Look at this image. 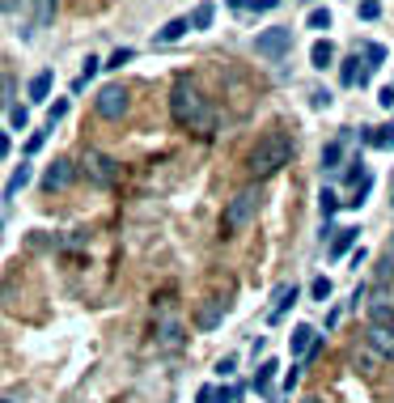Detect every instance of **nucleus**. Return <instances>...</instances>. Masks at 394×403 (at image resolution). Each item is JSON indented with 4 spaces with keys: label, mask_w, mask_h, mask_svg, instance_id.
I'll return each instance as SVG.
<instances>
[{
    "label": "nucleus",
    "mask_w": 394,
    "mask_h": 403,
    "mask_svg": "<svg viewBox=\"0 0 394 403\" xmlns=\"http://www.w3.org/2000/svg\"><path fill=\"white\" fill-rule=\"evenodd\" d=\"M93 107H98V115H102V119H119V115L128 111V93H123L119 85H110V89H102V93H98V102H93Z\"/></svg>",
    "instance_id": "7"
},
{
    "label": "nucleus",
    "mask_w": 394,
    "mask_h": 403,
    "mask_svg": "<svg viewBox=\"0 0 394 403\" xmlns=\"http://www.w3.org/2000/svg\"><path fill=\"white\" fill-rule=\"evenodd\" d=\"M340 204H344V199L335 195V191H322V195H318V208H322V217H326V221H331L335 213H340Z\"/></svg>",
    "instance_id": "21"
},
{
    "label": "nucleus",
    "mask_w": 394,
    "mask_h": 403,
    "mask_svg": "<svg viewBox=\"0 0 394 403\" xmlns=\"http://www.w3.org/2000/svg\"><path fill=\"white\" fill-rule=\"evenodd\" d=\"M128 60H132V52H128V47H119V52H115V56H110V60H106V68H123Z\"/></svg>",
    "instance_id": "30"
},
{
    "label": "nucleus",
    "mask_w": 394,
    "mask_h": 403,
    "mask_svg": "<svg viewBox=\"0 0 394 403\" xmlns=\"http://www.w3.org/2000/svg\"><path fill=\"white\" fill-rule=\"evenodd\" d=\"M0 403H9V399H0Z\"/></svg>",
    "instance_id": "44"
},
{
    "label": "nucleus",
    "mask_w": 394,
    "mask_h": 403,
    "mask_svg": "<svg viewBox=\"0 0 394 403\" xmlns=\"http://www.w3.org/2000/svg\"><path fill=\"white\" fill-rule=\"evenodd\" d=\"M43 144H47V132H34V136H30V144H26V153H38Z\"/></svg>",
    "instance_id": "34"
},
{
    "label": "nucleus",
    "mask_w": 394,
    "mask_h": 403,
    "mask_svg": "<svg viewBox=\"0 0 394 403\" xmlns=\"http://www.w3.org/2000/svg\"><path fill=\"white\" fill-rule=\"evenodd\" d=\"M390 264H394V242H390Z\"/></svg>",
    "instance_id": "41"
},
{
    "label": "nucleus",
    "mask_w": 394,
    "mask_h": 403,
    "mask_svg": "<svg viewBox=\"0 0 394 403\" xmlns=\"http://www.w3.org/2000/svg\"><path fill=\"white\" fill-rule=\"evenodd\" d=\"M361 229H335V242H331V255H344V250H352Z\"/></svg>",
    "instance_id": "19"
},
{
    "label": "nucleus",
    "mask_w": 394,
    "mask_h": 403,
    "mask_svg": "<svg viewBox=\"0 0 394 403\" xmlns=\"http://www.w3.org/2000/svg\"><path fill=\"white\" fill-rule=\"evenodd\" d=\"M212 17H216V5H212V0H204V5H195V13L187 17V26H191V30H208Z\"/></svg>",
    "instance_id": "14"
},
{
    "label": "nucleus",
    "mask_w": 394,
    "mask_h": 403,
    "mask_svg": "<svg viewBox=\"0 0 394 403\" xmlns=\"http://www.w3.org/2000/svg\"><path fill=\"white\" fill-rule=\"evenodd\" d=\"M369 344L381 352V357H394V331L390 327H369Z\"/></svg>",
    "instance_id": "12"
},
{
    "label": "nucleus",
    "mask_w": 394,
    "mask_h": 403,
    "mask_svg": "<svg viewBox=\"0 0 394 403\" xmlns=\"http://www.w3.org/2000/svg\"><path fill=\"white\" fill-rule=\"evenodd\" d=\"M220 306H225V301H208V306L199 310V319H195V323H199L204 331H212V327L220 323Z\"/></svg>",
    "instance_id": "18"
},
{
    "label": "nucleus",
    "mask_w": 394,
    "mask_h": 403,
    "mask_svg": "<svg viewBox=\"0 0 394 403\" xmlns=\"http://www.w3.org/2000/svg\"><path fill=\"white\" fill-rule=\"evenodd\" d=\"M246 5H250V9H275L280 0H246Z\"/></svg>",
    "instance_id": "37"
},
{
    "label": "nucleus",
    "mask_w": 394,
    "mask_h": 403,
    "mask_svg": "<svg viewBox=\"0 0 394 403\" xmlns=\"http://www.w3.org/2000/svg\"><path fill=\"white\" fill-rule=\"evenodd\" d=\"M310 297H314V301H326V297H331V280H326V276H318V280L310 284Z\"/></svg>",
    "instance_id": "27"
},
{
    "label": "nucleus",
    "mask_w": 394,
    "mask_h": 403,
    "mask_svg": "<svg viewBox=\"0 0 394 403\" xmlns=\"http://www.w3.org/2000/svg\"><path fill=\"white\" fill-rule=\"evenodd\" d=\"M259 204H263V195H259V187H242V191H238V195L229 199V208H225V221H220L225 238H229V234H238V229H246V225L255 221Z\"/></svg>",
    "instance_id": "3"
},
{
    "label": "nucleus",
    "mask_w": 394,
    "mask_h": 403,
    "mask_svg": "<svg viewBox=\"0 0 394 403\" xmlns=\"http://www.w3.org/2000/svg\"><path fill=\"white\" fill-rule=\"evenodd\" d=\"M85 174H89L98 187H110V183H115V162H110L106 153H89V158H85Z\"/></svg>",
    "instance_id": "8"
},
{
    "label": "nucleus",
    "mask_w": 394,
    "mask_h": 403,
    "mask_svg": "<svg viewBox=\"0 0 394 403\" xmlns=\"http://www.w3.org/2000/svg\"><path fill=\"white\" fill-rule=\"evenodd\" d=\"M293 301H297V289H293V284H280V289H275V306H271L267 323H280V319L289 314V306H293Z\"/></svg>",
    "instance_id": "10"
},
{
    "label": "nucleus",
    "mask_w": 394,
    "mask_h": 403,
    "mask_svg": "<svg viewBox=\"0 0 394 403\" xmlns=\"http://www.w3.org/2000/svg\"><path fill=\"white\" fill-rule=\"evenodd\" d=\"M13 89H17L13 77H0V111H9V107H13Z\"/></svg>",
    "instance_id": "25"
},
{
    "label": "nucleus",
    "mask_w": 394,
    "mask_h": 403,
    "mask_svg": "<svg viewBox=\"0 0 394 403\" xmlns=\"http://www.w3.org/2000/svg\"><path fill=\"white\" fill-rule=\"evenodd\" d=\"M5 158H9V136L0 132V162H5Z\"/></svg>",
    "instance_id": "38"
},
{
    "label": "nucleus",
    "mask_w": 394,
    "mask_h": 403,
    "mask_svg": "<svg viewBox=\"0 0 394 403\" xmlns=\"http://www.w3.org/2000/svg\"><path fill=\"white\" fill-rule=\"evenodd\" d=\"M340 158H344V149H340V140H331V144L322 149V170H331V166H340Z\"/></svg>",
    "instance_id": "24"
},
{
    "label": "nucleus",
    "mask_w": 394,
    "mask_h": 403,
    "mask_svg": "<svg viewBox=\"0 0 394 403\" xmlns=\"http://www.w3.org/2000/svg\"><path fill=\"white\" fill-rule=\"evenodd\" d=\"M9 123H13V128H26V123H30V111H26V107H9Z\"/></svg>",
    "instance_id": "29"
},
{
    "label": "nucleus",
    "mask_w": 394,
    "mask_h": 403,
    "mask_svg": "<svg viewBox=\"0 0 394 403\" xmlns=\"http://www.w3.org/2000/svg\"><path fill=\"white\" fill-rule=\"evenodd\" d=\"M187 30H191V26H187V17H174V22H165V26L157 30V43H179Z\"/></svg>",
    "instance_id": "15"
},
{
    "label": "nucleus",
    "mask_w": 394,
    "mask_h": 403,
    "mask_svg": "<svg viewBox=\"0 0 394 403\" xmlns=\"http://www.w3.org/2000/svg\"><path fill=\"white\" fill-rule=\"evenodd\" d=\"M26 183H30V166H17V170L9 174V183H5V199H13V195L26 187Z\"/></svg>",
    "instance_id": "16"
},
{
    "label": "nucleus",
    "mask_w": 394,
    "mask_h": 403,
    "mask_svg": "<svg viewBox=\"0 0 394 403\" xmlns=\"http://www.w3.org/2000/svg\"><path fill=\"white\" fill-rule=\"evenodd\" d=\"M64 115H68V98H60V102H55V107L47 111V128H55V123H60Z\"/></svg>",
    "instance_id": "26"
},
{
    "label": "nucleus",
    "mask_w": 394,
    "mask_h": 403,
    "mask_svg": "<svg viewBox=\"0 0 394 403\" xmlns=\"http://www.w3.org/2000/svg\"><path fill=\"white\" fill-rule=\"evenodd\" d=\"M310 60H314V68H331V64H335V47H331V38H318V43L310 47Z\"/></svg>",
    "instance_id": "13"
},
{
    "label": "nucleus",
    "mask_w": 394,
    "mask_h": 403,
    "mask_svg": "<svg viewBox=\"0 0 394 403\" xmlns=\"http://www.w3.org/2000/svg\"><path fill=\"white\" fill-rule=\"evenodd\" d=\"M275 370H280L275 361H263V365H259V374H255V386H259V390H267V386H271V378H275Z\"/></svg>",
    "instance_id": "23"
},
{
    "label": "nucleus",
    "mask_w": 394,
    "mask_h": 403,
    "mask_svg": "<svg viewBox=\"0 0 394 403\" xmlns=\"http://www.w3.org/2000/svg\"><path fill=\"white\" fill-rule=\"evenodd\" d=\"M199 403H212V386H204V390H199Z\"/></svg>",
    "instance_id": "39"
},
{
    "label": "nucleus",
    "mask_w": 394,
    "mask_h": 403,
    "mask_svg": "<svg viewBox=\"0 0 394 403\" xmlns=\"http://www.w3.org/2000/svg\"><path fill=\"white\" fill-rule=\"evenodd\" d=\"M310 30H331V13H326V9H314V13H310Z\"/></svg>",
    "instance_id": "28"
},
{
    "label": "nucleus",
    "mask_w": 394,
    "mask_h": 403,
    "mask_svg": "<svg viewBox=\"0 0 394 403\" xmlns=\"http://www.w3.org/2000/svg\"><path fill=\"white\" fill-rule=\"evenodd\" d=\"M157 344L165 348V352H174L179 344H183V323H179V314H174V306L165 301L161 306V323H157Z\"/></svg>",
    "instance_id": "5"
},
{
    "label": "nucleus",
    "mask_w": 394,
    "mask_h": 403,
    "mask_svg": "<svg viewBox=\"0 0 394 403\" xmlns=\"http://www.w3.org/2000/svg\"><path fill=\"white\" fill-rule=\"evenodd\" d=\"M377 13H381V5H377V0H365V5H361V17H365V22H373Z\"/></svg>",
    "instance_id": "32"
},
{
    "label": "nucleus",
    "mask_w": 394,
    "mask_h": 403,
    "mask_svg": "<svg viewBox=\"0 0 394 403\" xmlns=\"http://www.w3.org/2000/svg\"><path fill=\"white\" fill-rule=\"evenodd\" d=\"M289 158H293V140H289L285 132H271V136L259 140V149L250 153V170H255L259 178H267V174H275V170H285Z\"/></svg>",
    "instance_id": "2"
},
{
    "label": "nucleus",
    "mask_w": 394,
    "mask_h": 403,
    "mask_svg": "<svg viewBox=\"0 0 394 403\" xmlns=\"http://www.w3.org/2000/svg\"><path fill=\"white\" fill-rule=\"evenodd\" d=\"M365 140H369L373 149H394V123H386V128H373Z\"/></svg>",
    "instance_id": "17"
},
{
    "label": "nucleus",
    "mask_w": 394,
    "mask_h": 403,
    "mask_svg": "<svg viewBox=\"0 0 394 403\" xmlns=\"http://www.w3.org/2000/svg\"><path fill=\"white\" fill-rule=\"evenodd\" d=\"M234 370H238V361H234V357H225V361H216V374H220V378H229Z\"/></svg>",
    "instance_id": "33"
},
{
    "label": "nucleus",
    "mask_w": 394,
    "mask_h": 403,
    "mask_svg": "<svg viewBox=\"0 0 394 403\" xmlns=\"http://www.w3.org/2000/svg\"><path fill=\"white\" fill-rule=\"evenodd\" d=\"M47 93H51V73H38L30 81V98H34V102H47Z\"/></svg>",
    "instance_id": "20"
},
{
    "label": "nucleus",
    "mask_w": 394,
    "mask_h": 403,
    "mask_svg": "<svg viewBox=\"0 0 394 403\" xmlns=\"http://www.w3.org/2000/svg\"><path fill=\"white\" fill-rule=\"evenodd\" d=\"M289 348H293V357H314V352L322 348V335H318L310 323H301V327H293V335H289Z\"/></svg>",
    "instance_id": "6"
},
{
    "label": "nucleus",
    "mask_w": 394,
    "mask_h": 403,
    "mask_svg": "<svg viewBox=\"0 0 394 403\" xmlns=\"http://www.w3.org/2000/svg\"><path fill=\"white\" fill-rule=\"evenodd\" d=\"M369 68H361V56H352V60H344V68H340V81L344 85H369Z\"/></svg>",
    "instance_id": "11"
},
{
    "label": "nucleus",
    "mask_w": 394,
    "mask_h": 403,
    "mask_svg": "<svg viewBox=\"0 0 394 403\" xmlns=\"http://www.w3.org/2000/svg\"><path fill=\"white\" fill-rule=\"evenodd\" d=\"M170 111H174V119H179L183 128H191V132H204V136H208V132L216 128L208 102L199 98V89H195L191 81H179V85H174V93H170Z\"/></svg>",
    "instance_id": "1"
},
{
    "label": "nucleus",
    "mask_w": 394,
    "mask_h": 403,
    "mask_svg": "<svg viewBox=\"0 0 394 403\" xmlns=\"http://www.w3.org/2000/svg\"><path fill=\"white\" fill-rule=\"evenodd\" d=\"M73 174H77V170H73V162H68V158H60V162H51V166H47L43 187H47V191H60V187H68V183H73Z\"/></svg>",
    "instance_id": "9"
},
{
    "label": "nucleus",
    "mask_w": 394,
    "mask_h": 403,
    "mask_svg": "<svg viewBox=\"0 0 394 403\" xmlns=\"http://www.w3.org/2000/svg\"><path fill=\"white\" fill-rule=\"evenodd\" d=\"M297 378H301V370H297V365H293V370H289V374H285V390H293V386H297Z\"/></svg>",
    "instance_id": "36"
},
{
    "label": "nucleus",
    "mask_w": 394,
    "mask_h": 403,
    "mask_svg": "<svg viewBox=\"0 0 394 403\" xmlns=\"http://www.w3.org/2000/svg\"><path fill=\"white\" fill-rule=\"evenodd\" d=\"M55 17V0H34V26H47Z\"/></svg>",
    "instance_id": "22"
},
{
    "label": "nucleus",
    "mask_w": 394,
    "mask_h": 403,
    "mask_svg": "<svg viewBox=\"0 0 394 403\" xmlns=\"http://www.w3.org/2000/svg\"><path fill=\"white\" fill-rule=\"evenodd\" d=\"M305 403H322V399H305Z\"/></svg>",
    "instance_id": "43"
},
{
    "label": "nucleus",
    "mask_w": 394,
    "mask_h": 403,
    "mask_svg": "<svg viewBox=\"0 0 394 403\" xmlns=\"http://www.w3.org/2000/svg\"><path fill=\"white\" fill-rule=\"evenodd\" d=\"M365 56H369V73H373V68H377V64L386 60V47H377V43H373V47H369V52H365Z\"/></svg>",
    "instance_id": "31"
},
{
    "label": "nucleus",
    "mask_w": 394,
    "mask_h": 403,
    "mask_svg": "<svg viewBox=\"0 0 394 403\" xmlns=\"http://www.w3.org/2000/svg\"><path fill=\"white\" fill-rule=\"evenodd\" d=\"M289 47H293V30H289V26H271V30H263V34L255 38V52H259L263 60H285Z\"/></svg>",
    "instance_id": "4"
},
{
    "label": "nucleus",
    "mask_w": 394,
    "mask_h": 403,
    "mask_svg": "<svg viewBox=\"0 0 394 403\" xmlns=\"http://www.w3.org/2000/svg\"><path fill=\"white\" fill-rule=\"evenodd\" d=\"M390 204H394V187H390Z\"/></svg>",
    "instance_id": "42"
},
{
    "label": "nucleus",
    "mask_w": 394,
    "mask_h": 403,
    "mask_svg": "<svg viewBox=\"0 0 394 403\" xmlns=\"http://www.w3.org/2000/svg\"><path fill=\"white\" fill-rule=\"evenodd\" d=\"M377 102H381V107H394V85H386V89L377 93Z\"/></svg>",
    "instance_id": "35"
},
{
    "label": "nucleus",
    "mask_w": 394,
    "mask_h": 403,
    "mask_svg": "<svg viewBox=\"0 0 394 403\" xmlns=\"http://www.w3.org/2000/svg\"><path fill=\"white\" fill-rule=\"evenodd\" d=\"M229 5H234V9H246V0H229Z\"/></svg>",
    "instance_id": "40"
}]
</instances>
